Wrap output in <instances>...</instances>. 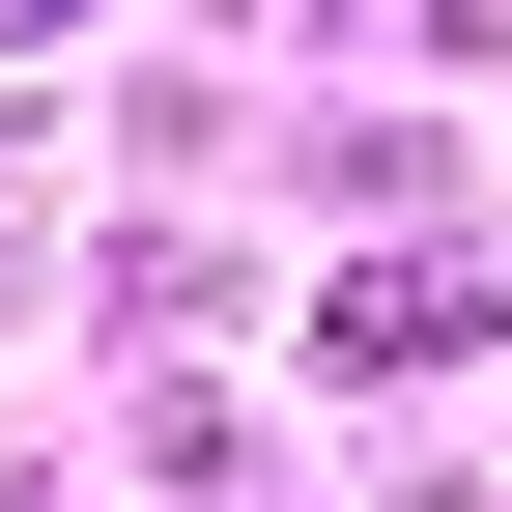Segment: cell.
<instances>
[{"label":"cell","instance_id":"cell-1","mask_svg":"<svg viewBox=\"0 0 512 512\" xmlns=\"http://www.w3.org/2000/svg\"><path fill=\"white\" fill-rule=\"evenodd\" d=\"M0 29H57V0H0Z\"/></svg>","mask_w":512,"mask_h":512}]
</instances>
